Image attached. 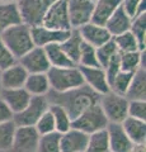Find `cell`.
Segmentation results:
<instances>
[{
    "label": "cell",
    "instance_id": "10",
    "mask_svg": "<svg viewBox=\"0 0 146 152\" xmlns=\"http://www.w3.org/2000/svg\"><path fill=\"white\" fill-rule=\"evenodd\" d=\"M18 62L24 67L28 74H46L51 69L45 48L38 46H34L31 51L18 58Z\"/></svg>",
    "mask_w": 146,
    "mask_h": 152
},
{
    "label": "cell",
    "instance_id": "45",
    "mask_svg": "<svg viewBox=\"0 0 146 152\" xmlns=\"http://www.w3.org/2000/svg\"><path fill=\"white\" fill-rule=\"evenodd\" d=\"M94 1H95V0H94Z\"/></svg>",
    "mask_w": 146,
    "mask_h": 152
},
{
    "label": "cell",
    "instance_id": "7",
    "mask_svg": "<svg viewBox=\"0 0 146 152\" xmlns=\"http://www.w3.org/2000/svg\"><path fill=\"white\" fill-rule=\"evenodd\" d=\"M41 26L55 31H71L67 0H56L46 12Z\"/></svg>",
    "mask_w": 146,
    "mask_h": 152
},
{
    "label": "cell",
    "instance_id": "5",
    "mask_svg": "<svg viewBox=\"0 0 146 152\" xmlns=\"http://www.w3.org/2000/svg\"><path fill=\"white\" fill-rule=\"evenodd\" d=\"M99 105L108 123H122L126 117H128V99L123 95H118L113 91L101 95Z\"/></svg>",
    "mask_w": 146,
    "mask_h": 152
},
{
    "label": "cell",
    "instance_id": "25",
    "mask_svg": "<svg viewBox=\"0 0 146 152\" xmlns=\"http://www.w3.org/2000/svg\"><path fill=\"white\" fill-rule=\"evenodd\" d=\"M120 66L126 72H136L140 67L145 69V51L122 52L120 53Z\"/></svg>",
    "mask_w": 146,
    "mask_h": 152
},
{
    "label": "cell",
    "instance_id": "32",
    "mask_svg": "<svg viewBox=\"0 0 146 152\" xmlns=\"http://www.w3.org/2000/svg\"><path fill=\"white\" fill-rule=\"evenodd\" d=\"M85 152H109L108 136L106 129L89 134V141Z\"/></svg>",
    "mask_w": 146,
    "mask_h": 152
},
{
    "label": "cell",
    "instance_id": "36",
    "mask_svg": "<svg viewBox=\"0 0 146 152\" xmlns=\"http://www.w3.org/2000/svg\"><path fill=\"white\" fill-rule=\"evenodd\" d=\"M78 66H84V67H101L99 64H98V60H97L95 47L88 45L83 41Z\"/></svg>",
    "mask_w": 146,
    "mask_h": 152
},
{
    "label": "cell",
    "instance_id": "14",
    "mask_svg": "<svg viewBox=\"0 0 146 152\" xmlns=\"http://www.w3.org/2000/svg\"><path fill=\"white\" fill-rule=\"evenodd\" d=\"M71 31H55L50 29L43 26L31 27L32 39H33L34 46L38 47H46L48 45L54 43H61L69 37Z\"/></svg>",
    "mask_w": 146,
    "mask_h": 152
},
{
    "label": "cell",
    "instance_id": "17",
    "mask_svg": "<svg viewBox=\"0 0 146 152\" xmlns=\"http://www.w3.org/2000/svg\"><path fill=\"white\" fill-rule=\"evenodd\" d=\"M28 72L19 64H14L8 69L0 71V85L1 89H18L23 88L27 80Z\"/></svg>",
    "mask_w": 146,
    "mask_h": 152
},
{
    "label": "cell",
    "instance_id": "41",
    "mask_svg": "<svg viewBox=\"0 0 146 152\" xmlns=\"http://www.w3.org/2000/svg\"><path fill=\"white\" fill-rule=\"evenodd\" d=\"M14 114L10 110V108L7 105V103L0 98V123H5L9 121H13Z\"/></svg>",
    "mask_w": 146,
    "mask_h": 152
},
{
    "label": "cell",
    "instance_id": "35",
    "mask_svg": "<svg viewBox=\"0 0 146 152\" xmlns=\"http://www.w3.org/2000/svg\"><path fill=\"white\" fill-rule=\"evenodd\" d=\"M135 72H126V71H120L118 74L114 76V79L112 80V83L109 84L111 91L118 94V95H126V91L128 89L131 80L134 77Z\"/></svg>",
    "mask_w": 146,
    "mask_h": 152
},
{
    "label": "cell",
    "instance_id": "30",
    "mask_svg": "<svg viewBox=\"0 0 146 152\" xmlns=\"http://www.w3.org/2000/svg\"><path fill=\"white\" fill-rule=\"evenodd\" d=\"M15 128L17 126L13 121L0 123V152H7L13 148Z\"/></svg>",
    "mask_w": 146,
    "mask_h": 152
},
{
    "label": "cell",
    "instance_id": "15",
    "mask_svg": "<svg viewBox=\"0 0 146 152\" xmlns=\"http://www.w3.org/2000/svg\"><path fill=\"white\" fill-rule=\"evenodd\" d=\"M89 141V134L75 128L61 133L60 147L61 152H85Z\"/></svg>",
    "mask_w": 146,
    "mask_h": 152
},
{
    "label": "cell",
    "instance_id": "8",
    "mask_svg": "<svg viewBox=\"0 0 146 152\" xmlns=\"http://www.w3.org/2000/svg\"><path fill=\"white\" fill-rule=\"evenodd\" d=\"M50 107V103L47 100L46 95L41 96H32L28 105L23 109L22 112L14 114L13 122L17 127L19 126H34L37 121L41 118Z\"/></svg>",
    "mask_w": 146,
    "mask_h": 152
},
{
    "label": "cell",
    "instance_id": "12",
    "mask_svg": "<svg viewBox=\"0 0 146 152\" xmlns=\"http://www.w3.org/2000/svg\"><path fill=\"white\" fill-rule=\"evenodd\" d=\"M81 71L84 84L90 88L93 91H95L99 95H104L111 91L109 85L107 81V76L104 72V69L102 67H84L79 66Z\"/></svg>",
    "mask_w": 146,
    "mask_h": 152
},
{
    "label": "cell",
    "instance_id": "19",
    "mask_svg": "<svg viewBox=\"0 0 146 152\" xmlns=\"http://www.w3.org/2000/svg\"><path fill=\"white\" fill-rule=\"evenodd\" d=\"M122 0H95L92 14V23L104 26L111 15L121 5Z\"/></svg>",
    "mask_w": 146,
    "mask_h": 152
},
{
    "label": "cell",
    "instance_id": "40",
    "mask_svg": "<svg viewBox=\"0 0 146 152\" xmlns=\"http://www.w3.org/2000/svg\"><path fill=\"white\" fill-rule=\"evenodd\" d=\"M18 60L14 57V55L10 52V50L5 46V43L0 38V71L8 69L9 66L17 64Z\"/></svg>",
    "mask_w": 146,
    "mask_h": 152
},
{
    "label": "cell",
    "instance_id": "29",
    "mask_svg": "<svg viewBox=\"0 0 146 152\" xmlns=\"http://www.w3.org/2000/svg\"><path fill=\"white\" fill-rule=\"evenodd\" d=\"M130 32L134 34L139 43L141 51H145V38H146V13L136 15L131 22Z\"/></svg>",
    "mask_w": 146,
    "mask_h": 152
},
{
    "label": "cell",
    "instance_id": "18",
    "mask_svg": "<svg viewBox=\"0 0 146 152\" xmlns=\"http://www.w3.org/2000/svg\"><path fill=\"white\" fill-rule=\"evenodd\" d=\"M0 98L7 103L10 108L13 114H17L24 109L29 103L32 95L24 88L18 89H1L0 90Z\"/></svg>",
    "mask_w": 146,
    "mask_h": 152
},
{
    "label": "cell",
    "instance_id": "20",
    "mask_svg": "<svg viewBox=\"0 0 146 152\" xmlns=\"http://www.w3.org/2000/svg\"><path fill=\"white\" fill-rule=\"evenodd\" d=\"M127 137L134 145H144L146 141V122L132 117H126L121 123Z\"/></svg>",
    "mask_w": 146,
    "mask_h": 152
},
{
    "label": "cell",
    "instance_id": "9",
    "mask_svg": "<svg viewBox=\"0 0 146 152\" xmlns=\"http://www.w3.org/2000/svg\"><path fill=\"white\" fill-rule=\"evenodd\" d=\"M94 9V0H67V10L71 29L90 23Z\"/></svg>",
    "mask_w": 146,
    "mask_h": 152
},
{
    "label": "cell",
    "instance_id": "39",
    "mask_svg": "<svg viewBox=\"0 0 146 152\" xmlns=\"http://www.w3.org/2000/svg\"><path fill=\"white\" fill-rule=\"evenodd\" d=\"M128 117L146 121V102L145 100H128Z\"/></svg>",
    "mask_w": 146,
    "mask_h": 152
},
{
    "label": "cell",
    "instance_id": "16",
    "mask_svg": "<svg viewBox=\"0 0 146 152\" xmlns=\"http://www.w3.org/2000/svg\"><path fill=\"white\" fill-rule=\"evenodd\" d=\"M78 32H79L80 37H81V39L85 42V43L95 47V48L102 45H104L106 42H108L113 38L104 26L94 24L92 22L78 28Z\"/></svg>",
    "mask_w": 146,
    "mask_h": 152
},
{
    "label": "cell",
    "instance_id": "27",
    "mask_svg": "<svg viewBox=\"0 0 146 152\" xmlns=\"http://www.w3.org/2000/svg\"><path fill=\"white\" fill-rule=\"evenodd\" d=\"M43 48L51 67H71V66H78L66 56V53L61 48L60 43L48 45L43 47Z\"/></svg>",
    "mask_w": 146,
    "mask_h": 152
},
{
    "label": "cell",
    "instance_id": "31",
    "mask_svg": "<svg viewBox=\"0 0 146 152\" xmlns=\"http://www.w3.org/2000/svg\"><path fill=\"white\" fill-rule=\"evenodd\" d=\"M60 140L61 133L59 132H52L48 134L41 136L36 152H61Z\"/></svg>",
    "mask_w": 146,
    "mask_h": 152
},
{
    "label": "cell",
    "instance_id": "22",
    "mask_svg": "<svg viewBox=\"0 0 146 152\" xmlns=\"http://www.w3.org/2000/svg\"><path fill=\"white\" fill-rule=\"evenodd\" d=\"M131 22H132V19L127 15L125 10L120 5L118 9H117L111 15V18L107 20L104 27L107 28V31L111 33L112 37H116V36L122 34V33H125L127 31H130Z\"/></svg>",
    "mask_w": 146,
    "mask_h": 152
},
{
    "label": "cell",
    "instance_id": "24",
    "mask_svg": "<svg viewBox=\"0 0 146 152\" xmlns=\"http://www.w3.org/2000/svg\"><path fill=\"white\" fill-rule=\"evenodd\" d=\"M23 88H24L32 96L47 95V93L51 90L47 74H28Z\"/></svg>",
    "mask_w": 146,
    "mask_h": 152
},
{
    "label": "cell",
    "instance_id": "3",
    "mask_svg": "<svg viewBox=\"0 0 146 152\" xmlns=\"http://www.w3.org/2000/svg\"><path fill=\"white\" fill-rule=\"evenodd\" d=\"M46 74L48 77L51 90L56 93H65L84 85V79L79 66L51 67Z\"/></svg>",
    "mask_w": 146,
    "mask_h": 152
},
{
    "label": "cell",
    "instance_id": "38",
    "mask_svg": "<svg viewBox=\"0 0 146 152\" xmlns=\"http://www.w3.org/2000/svg\"><path fill=\"white\" fill-rule=\"evenodd\" d=\"M146 0H122L121 1V8L125 10V13L128 15L131 19H134L136 15L141 13H146L145 4Z\"/></svg>",
    "mask_w": 146,
    "mask_h": 152
},
{
    "label": "cell",
    "instance_id": "33",
    "mask_svg": "<svg viewBox=\"0 0 146 152\" xmlns=\"http://www.w3.org/2000/svg\"><path fill=\"white\" fill-rule=\"evenodd\" d=\"M114 45L117 47V51L122 53V52H132V51H141L136 38L130 31H127L122 34H118L113 37Z\"/></svg>",
    "mask_w": 146,
    "mask_h": 152
},
{
    "label": "cell",
    "instance_id": "44",
    "mask_svg": "<svg viewBox=\"0 0 146 152\" xmlns=\"http://www.w3.org/2000/svg\"><path fill=\"white\" fill-rule=\"evenodd\" d=\"M0 90H1V85H0Z\"/></svg>",
    "mask_w": 146,
    "mask_h": 152
},
{
    "label": "cell",
    "instance_id": "1",
    "mask_svg": "<svg viewBox=\"0 0 146 152\" xmlns=\"http://www.w3.org/2000/svg\"><path fill=\"white\" fill-rule=\"evenodd\" d=\"M46 98L50 104H57L62 107L71 118V121L80 115L84 110H87L88 108L98 104L101 100V95L93 91L85 84L80 88L65 93H56L50 90Z\"/></svg>",
    "mask_w": 146,
    "mask_h": 152
},
{
    "label": "cell",
    "instance_id": "13",
    "mask_svg": "<svg viewBox=\"0 0 146 152\" xmlns=\"http://www.w3.org/2000/svg\"><path fill=\"white\" fill-rule=\"evenodd\" d=\"M106 132L111 152H130L132 150L134 143L127 137L121 123H108Z\"/></svg>",
    "mask_w": 146,
    "mask_h": 152
},
{
    "label": "cell",
    "instance_id": "43",
    "mask_svg": "<svg viewBox=\"0 0 146 152\" xmlns=\"http://www.w3.org/2000/svg\"><path fill=\"white\" fill-rule=\"evenodd\" d=\"M5 1H15V0H0V3H5Z\"/></svg>",
    "mask_w": 146,
    "mask_h": 152
},
{
    "label": "cell",
    "instance_id": "23",
    "mask_svg": "<svg viewBox=\"0 0 146 152\" xmlns=\"http://www.w3.org/2000/svg\"><path fill=\"white\" fill-rule=\"evenodd\" d=\"M125 96L128 100H146V71L140 67L134 74Z\"/></svg>",
    "mask_w": 146,
    "mask_h": 152
},
{
    "label": "cell",
    "instance_id": "2",
    "mask_svg": "<svg viewBox=\"0 0 146 152\" xmlns=\"http://www.w3.org/2000/svg\"><path fill=\"white\" fill-rule=\"evenodd\" d=\"M0 38L17 60L21 58L23 55H26L28 51H31L34 47L33 39H32L31 27L24 24V23L13 26L1 32Z\"/></svg>",
    "mask_w": 146,
    "mask_h": 152
},
{
    "label": "cell",
    "instance_id": "42",
    "mask_svg": "<svg viewBox=\"0 0 146 152\" xmlns=\"http://www.w3.org/2000/svg\"><path fill=\"white\" fill-rule=\"evenodd\" d=\"M130 152H146L145 143H144V145H134L132 150H131Z\"/></svg>",
    "mask_w": 146,
    "mask_h": 152
},
{
    "label": "cell",
    "instance_id": "46",
    "mask_svg": "<svg viewBox=\"0 0 146 152\" xmlns=\"http://www.w3.org/2000/svg\"><path fill=\"white\" fill-rule=\"evenodd\" d=\"M109 152H111V151H109Z\"/></svg>",
    "mask_w": 146,
    "mask_h": 152
},
{
    "label": "cell",
    "instance_id": "34",
    "mask_svg": "<svg viewBox=\"0 0 146 152\" xmlns=\"http://www.w3.org/2000/svg\"><path fill=\"white\" fill-rule=\"evenodd\" d=\"M95 53H97V60H98V64L102 69H104L106 66L109 64V61L114 57L118 51H117V47L114 45V41L109 39L108 42H106L104 45H102L99 47L95 48Z\"/></svg>",
    "mask_w": 146,
    "mask_h": 152
},
{
    "label": "cell",
    "instance_id": "26",
    "mask_svg": "<svg viewBox=\"0 0 146 152\" xmlns=\"http://www.w3.org/2000/svg\"><path fill=\"white\" fill-rule=\"evenodd\" d=\"M81 45H83V39H81V37H80L78 29H71L69 37L64 42L60 43L62 51L66 53V56L73 61L75 65H78V62H79V56H80V51H81Z\"/></svg>",
    "mask_w": 146,
    "mask_h": 152
},
{
    "label": "cell",
    "instance_id": "37",
    "mask_svg": "<svg viewBox=\"0 0 146 152\" xmlns=\"http://www.w3.org/2000/svg\"><path fill=\"white\" fill-rule=\"evenodd\" d=\"M34 128L37 129V132L40 133V136L56 132L54 117H52V114H51V112L48 110V109H47V110L41 115L40 119L37 121V123L34 124Z\"/></svg>",
    "mask_w": 146,
    "mask_h": 152
},
{
    "label": "cell",
    "instance_id": "21",
    "mask_svg": "<svg viewBox=\"0 0 146 152\" xmlns=\"http://www.w3.org/2000/svg\"><path fill=\"white\" fill-rule=\"evenodd\" d=\"M21 23L22 17L15 1L0 3V33Z\"/></svg>",
    "mask_w": 146,
    "mask_h": 152
},
{
    "label": "cell",
    "instance_id": "28",
    "mask_svg": "<svg viewBox=\"0 0 146 152\" xmlns=\"http://www.w3.org/2000/svg\"><path fill=\"white\" fill-rule=\"evenodd\" d=\"M48 110L51 112L55 121V129L59 133H64L71 128V118L69 117L66 110L57 104H50Z\"/></svg>",
    "mask_w": 146,
    "mask_h": 152
},
{
    "label": "cell",
    "instance_id": "11",
    "mask_svg": "<svg viewBox=\"0 0 146 152\" xmlns=\"http://www.w3.org/2000/svg\"><path fill=\"white\" fill-rule=\"evenodd\" d=\"M40 133L34 126H19L15 128L13 148L15 152H36L40 141Z\"/></svg>",
    "mask_w": 146,
    "mask_h": 152
},
{
    "label": "cell",
    "instance_id": "4",
    "mask_svg": "<svg viewBox=\"0 0 146 152\" xmlns=\"http://www.w3.org/2000/svg\"><path fill=\"white\" fill-rule=\"evenodd\" d=\"M108 126V121L103 113L99 103L88 108L80 115L71 121V128L79 129L87 134H93L95 132L106 129Z\"/></svg>",
    "mask_w": 146,
    "mask_h": 152
},
{
    "label": "cell",
    "instance_id": "6",
    "mask_svg": "<svg viewBox=\"0 0 146 152\" xmlns=\"http://www.w3.org/2000/svg\"><path fill=\"white\" fill-rule=\"evenodd\" d=\"M56 0H15L22 22L29 27L41 26L46 12Z\"/></svg>",
    "mask_w": 146,
    "mask_h": 152
}]
</instances>
